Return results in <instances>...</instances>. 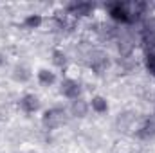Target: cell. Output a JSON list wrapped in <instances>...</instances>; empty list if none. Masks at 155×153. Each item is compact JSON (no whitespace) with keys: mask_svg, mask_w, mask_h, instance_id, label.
<instances>
[{"mask_svg":"<svg viewBox=\"0 0 155 153\" xmlns=\"http://www.w3.org/2000/svg\"><path fill=\"white\" fill-rule=\"evenodd\" d=\"M146 67H148V70L152 72V76H155V60L146 58Z\"/></svg>","mask_w":155,"mask_h":153,"instance_id":"7c38bea8","label":"cell"},{"mask_svg":"<svg viewBox=\"0 0 155 153\" xmlns=\"http://www.w3.org/2000/svg\"><path fill=\"white\" fill-rule=\"evenodd\" d=\"M108 9V15L114 22L119 24H132V16L128 13V4H121V2H114V4H108L107 5Z\"/></svg>","mask_w":155,"mask_h":153,"instance_id":"7a4b0ae2","label":"cell"},{"mask_svg":"<svg viewBox=\"0 0 155 153\" xmlns=\"http://www.w3.org/2000/svg\"><path fill=\"white\" fill-rule=\"evenodd\" d=\"M13 77L16 79V81H27L29 77H31V70L25 67V65H18L16 69H15V72H13Z\"/></svg>","mask_w":155,"mask_h":153,"instance_id":"30bf717a","label":"cell"},{"mask_svg":"<svg viewBox=\"0 0 155 153\" xmlns=\"http://www.w3.org/2000/svg\"><path fill=\"white\" fill-rule=\"evenodd\" d=\"M41 24H43V18L40 15H27L25 20H24V27L25 29H38Z\"/></svg>","mask_w":155,"mask_h":153,"instance_id":"9c48e42d","label":"cell"},{"mask_svg":"<svg viewBox=\"0 0 155 153\" xmlns=\"http://www.w3.org/2000/svg\"><path fill=\"white\" fill-rule=\"evenodd\" d=\"M88 110H90V105L85 101V99H81V97H78L74 101H71V106H69V112L71 115H74V117H85V115L88 114Z\"/></svg>","mask_w":155,"mask_h":153,"instance_id":"8992f818","label":"cell"},{"mask_svg":"<svg viewBox=\"0 0 155 153\" xmlns=\"http://www.w3.org/2000/svg\"><path fill=\"white\" fill-rule=\"evenodd\" d=\"M60 94L63 97L74 101V99H78L81 96V86H79V83L76 79H63L61 85H60Z\"/></svg>","mask_w":155,"mask_h":153,"instance_id":"3957f363","label":"cell"},{"mask_svg":"<svg viewBox=\"0 0 155 153\" xmlns=\"http://www.w3.org/2000/svg\"><path fill=\"white\" fill-rule=\"evenodd\" d=\"M2 63H4V60H0V65H2Z\"/></svg>","mask_w":155,"mask_h":153,"instance_id":"4fadbf2b","label":"cell"},{"mask_svg":"<svg viewBox=\"0 0 155 153\" xmlns=\"http://www.w3.org/2000/svg\"><path fill=\"white\" fill-rule=\"evenodd\" d=\"M88 105H90V108H92L96 114H99V115H103V114L108 112V103H107V99H105L103 96H94Z\"/></svg>","mask_w":155,"mask_h":153,"instance_id":"52a82bcc","label":"cell"},{"mask_svg":"<svg viewBox=\"0 0 155 153\" xmlns=\"http://www.w3.org/2000/svg\"><path fill=\"white\" fill-rule=\"evenodd\" d=\"M92 11H94V4H90V2H74V4L67 5V13L74 18L88 16Z\"/></svg>","mask_w":155,"mask_h":153,"instance_id":"277c9868","label":"cell"},{"mask_svg":"<svg viewBox=\"0 0 155 153\" xmlns=\"http://www.w3.org/2000/svg\"><path fill=\"white\" fill-rule=\"evenodd\" d=\"M18 106H20V110L25 112V114H35V112H38L40 110L38 96H35V94H25V96L20 99Z\"/></svg>","mask_w":155,"mask_h":153,"instance_id":"5b68a950","label":"cell"},{"mask_svg":"<svg viewBox=\"0 0 155 153\" xmlns=\"http://www.w3.org/2000/svg\"><path fill=\"white\" fill-rule=\"evenodd\" d=\"M41 122L45 128L49 130H56L60 128L63 122H65V112L61 108H51V110H45L41 115Z\"/></svg>","mask_w":155,"mask_h":153,"instance_id":"6da1fadb","label":"cell"},{"mask_svg":"<svg viewBox=\"0 0 155 153\" xmlns=\"http://www.w3.org/2000/svg\"><path fill=\"white\" fill-rule=\"evenodd\" d=\"M52 63L61 69V67L67 65V56H65L61 50H52Z\"/></svg>","mask_w":155,"mask_h":153,"instance_id":"8fae6325","label":"cell"},{"mask_svg":"<svg viewBox=\"0 0 155 153\" xmlns=\"http://www.w3.org/2000/svg\"><path fill=\"white\" fill-rule=\"evenodd\" d=\"M36 77H38L40 85H43V86H52L56 83V74L52 70H49V69H40Z\"/></svg>","mask_w":155,"mask_h":153,"instance_id":"ba28073f","label":"cell"}]
</instances>
